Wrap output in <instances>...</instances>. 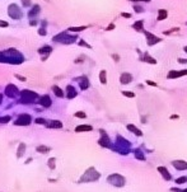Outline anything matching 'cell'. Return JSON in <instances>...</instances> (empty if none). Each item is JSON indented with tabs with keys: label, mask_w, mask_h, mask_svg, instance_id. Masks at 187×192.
<instances>
[{
	"label": "cell",
	"mask_w": 187,
	"mask_h": 192,
	"mask_svg": "<svg viewBox=\"0 0 187 192\" xmlns=\"http://www.w3.org/2000/svg\"><path fill=\"white\" fill-rule=\"evenodd\" d=\"M112 57H113V59H115L116 61H118V59H120V56H118V55H112Z\"/></svg>",
	"instance_id": "38"
},
{
	"label": "cell",
	"mask_w": 187,
	"mask_h": 192,
	"mask_svg": "<svg viewBox=\"0 0 187 192\" xmlns=\"http://www.w3.org/2000/svg\"><path fill=\"white\" fill-rule=\"evenodd\" d=\"M75 117H79V118H85L87 117V114L84 112H76L75 113Z\"/></svg>",
	"instance_id": "27"
},
{
	"label": "cell",
	"mask_w": 187,
	"mask_h": 192,
	"mask_svg": "<svg viewBox=\"0 0 187 192\" xmlns=\"http://www.w3.org/2000/svg\"><path fill=\"white\" fill-rule=\"evenodd\" d=\"M113 27H115L113 24H110V26H108V28H107V31H111V29H112Z\"/></svg>",
	"instance_id": "42"
},
{
	"label": "cell",
	"mask_w": 187,
	"mask_h": 192,
	"mask_svg": "<svg viewBox=\"0 0 187 192\" xmlns=\"http://www.w3.org/2000/svg\"><path fill=\"white\" fill-rule=\"evenodd\" d=\"M8 22H4V21H0V27H8Z\"/></svg>",
	"instance_id": "33"
},
{
	"label": "cell",
	"mask_w": 187,
	"mask_h": 192,
	"mask_svg": "<svg viewBox=\"0 0 187 192\" xmlns=\"http://www.w3.org/2000/svg\"><path fill=\"white\" fill-rule=\"evenodd\" d=\"M131 2H150V0H131Z\"/></svg>",
	"instance_id": "43"
},
{
	"label": "cell",
	"mask_w": 187,
	"mask_h": 192,
	"mask_svg": "<svg viewBox=\"0 0 187 192\" xmlns=\"http://www.w3.org/2000/svg\"><path fill=\"white\" fill-rule=\"evenodd\" d=\"M66 89H68V90H66V93H68V94H66V95H68V98H74L75 95H76V92H75V89H74L71 85H69Z\"/></svg>",
	"instance_id": "11"
},
{
	"label": "cell",
	"mask_w": 187,
	"mask_h": 192,
	"mask_svg": "<svg viewBox=\"0 0 187 192\" xmlns=\"http://www.w3.org/2000/svg\"><path fill=\"white\" fill-rule=\"evenodd\" d=\"M38 34H41V36L46 34V29H43V28H39V31H38Z\"/></svg>",
	"instance_id": "32"
},
{
	"label": "cell",
	"mask_w": 187,
	"mask_h": 192,
	"mask_svg": "<svg viewBox=\"0 0 187 192\" xmlns=\"http://www.w3.org/2000/svg\"><path fill=\"white\" fill-rule=\"evenodd\" d=\"M173 167L177 168V169H179V170L187 169V163L183 162V160H176V162H173Z\"/></svg>",
	"instance_id": "7"
},
{
	"label": "cell",
	"mask_w": 187,
	"mask_h": 192,
	"mask_svg": "<svg viewBox=\"0 0 187 192\" xmlns=\"http://www.w3.org/2000/svg\"><path fill=\"white\" fill-rule=\"evenodd\" d=\"M134 9H135V10H136V12H139V13H141V12H143V10H141V8H140V7H135V8H134Z\"/></svg>",
	"instance_id": "39"
},
{
	"label": "cell",
	"mask_w": 187,
	"mask_h": 192,
	"mask_svg": "<svg viewBox=\"0 0 187 192\" xmlns=\"http://www.w3.org/2000/svg\"><path fill=\"white\" fill-rule=\"evenodd\" d=\"M147 83H148L149 85H153V87H157V84H155V83H153V82H150V80H147Z\"/></svg>",
	"instance_id": "36"
},
{
	"label": "cell",
	"mask_w": 187,
	"mask_h": 192,
	"mask_svg": "<svg viewBox=\"0 0 187 192\" xmlns=\"http://www.w3.org/2000/svg\"><path fill=\"white\" fill-rule=\"evenodd\" d=\"M22 4L24 7H29L31 5V0H22Z\"/></svg>",
	"instance_id": "30"
},
{
	"label": "cell",
	"mask_w": 187,
	"mask_h": 192,
	"mask_svg": "<svg viewBox=\"0 0 187 192\" xmlns=\"http://www.w3.org/2000/svg\"><path fill=\"white\" fill-rule=\"evenodd\" d=\"M121 15H122L123 18H130V17H131V14H130V13H122Z\"/></svg>",
	"instance_id": "34"
},
{
	"label": "cell",
	"mask_w": 187,
	"mask_h": 192,
	"mask_svg": "<svg viewBox=\"0 0 187 192\" xmlns=\"http://www.w3.org/2000/svg\"><path fill=\"white\" fill-rule=\"evenodd\" d=\"M9 120H10V117H9V116H5V117H0V123H7Z\"/></svg>",
	"instance_id": "28"
},
{
	"label": "cell",
	"mask_w": 187,
	"mask_h": 192,
	"mask_svg": "<svg viewBox=\"0 0 187 192\" xmlns=\"http://www.w3.org/2000/svg\"><path fill=\"white\" fill-rule=\"evenodd\" d=\"M49 148L47 146H38L37 148V151H39V153H42V154H43V153H45V154H46V153H49Z\"/></svg>",
	"instance_id": "23"
},
{
	"label": "cell",
	"mask_w": 187,
	"mask_h": 192,
	"mask_svg": "<svg viewBox=\"0 0 187 192\" xmlns=\"http://www.w3.org/2000/svg\"><path fill=\"white\" fill-rule=\"evenodd\" d=\"M88 87H89V83H88V80H87V78H85L84 82L80 83V88H81V89H87Z\"/></svg>",
	"instance_id": "24"
},
{
	"label": "cell",
	"mask_w": 187,
	"mask_h": 192,
	"mask_svg": "<svg viewBox=\"0 0 187 192\" xmlns=\"http://www.w3.org/2000/svg\"><path fill=\"white\" fill-rule=\"evenodd\" d=\"M158 170L160 172V173L163 174V177H164V179H171V174L168 173V170L165 169L164 167H159L158 168Z\"/></svg>",
	"instance_id": "10"
},
{
	"label": "cell",
	"mask_w": 187,
	"mask_h": 192,
	"mask_svg": "<svg viewBox=\"0 0 187 192\" xmlns=\"http://www.w3.org/2000/svg\"><path fill=\"white\" fill-rule=\"evenodd\" d=\"M145 36H147L148 38H149V41H148V43L152 46V45H154V43H157V42H160V38H158V37H155V36H153L152 33H149V32H145Z\"/></svg>",
	"instance_id": "6"
},
{
	"label": "cell",
	"mask_w": 187,
	"mask_h": 192,
	"mask_svg": "<svg viewBox=\"0 0 187 192\" xmlns=\"http://www.w3.org/2000/svg\"><path fill=\"white\" fill-rule=\"evenodd\" d=\"M186 181H187V177H179V178H177V179H176V183L181 184V183H184Z\"/></svg>",
	"instance_id": "26"
},
{
	"label": "cell",
	"mask_w": 187,
	"mask_h": 192,
	"mask_svg": "<svg viewBox=\"0 0 187 192\" xmlns=\"http://www.w3.org/2000/svg\"><path fill=\"white\" fill-rule=\"evenodd\" d=\"M168 17V12L164 10V9H160L158 12V21H163V19H165Z\"/></svg>",
	"instance_id": "12"
},
{
	"label": "cell",
	"mask_w": 187,
	"mask_h": 192,
	"mask_svg": "<svg viewBox=\"0 0 187 192\" xmlns=\"http://www.w3.org/2000/svg\"><path fill=\"white\" fill-rule=\"evenodd\" d=\"M135 157L139 158L140 160H144V155L141 154V151H140V150H136V151H135Z\"/></svg>",
	"instance_id": "25"
},
{
	"label": "cell",
	"mask_w": 187,
	"mask_h": 192,
	"mask_svg": "<svg viewBox=\"0 0 187 192\" xmlns=\"http://www.w3.org/2000/svg\"><path fill=\"white\" fill-rule=\"evenodd\" d=\"M38 52H39V53H43V52L50 53V52H51V47H50V46H45V47H42V48H39Z\"/></svg>",
	"instance_id": "21"
},
{
	"label": "cell",
	"mask_w": 187,
	"mask_h": 192,
	"mask_svg": "<svg viewBox=\"0 0 187 192\" xmlns=\"http://www.w3.org/2000/svg\"><path fill=\"white\" fill-rule=\"evenodd\" d=\"M79 45H80V46H85V47L90 48V46H89V45H88L87 42H84V41H80V42H79Z\"/></svg>",
	"instance_id": "31"
},
{
	"label": "cell",
	"mask_w": 187,
	"mask_h": 192,
	"mask_svg": "<svg viewBox=\"0 0 187 192\" xmlns=\"http://www.w3.org/2000/svg\"><path fill=\"white\" fill-rule=\"evenodd\" d=\"M76 132H83V131H92V126L89 125H80L75 129Z\"/></svg>",
	"instance_id": "9"
},
{
	"label": "cell",
	"mask_w": 187,
	"mask_h": 192,
	"mask_svg": "<svg viewBox=\"0 0 187 192\" xmlns=\"http://www.w3.org/2000/svg\"><path fill=\"white\" fill-rule=\"evenodd\" d=\"M49 127H56V129H61L62 127V123L59 122V121H52L51 123H49Z\"/></svg>",
	"instance_id": "19"
},
{
	"label": "cell",
	"mask_w": 187,
	"mask_h": 192,
	"mask_svg": "<svg viewBox=\"0 0 187 192\" xmlns=\"http://www.w3.org/2000/svg\"><path fill=\"white\" fill-rule=\"evenodd\" d=\"M179 62L181 64H184V62H187V60L186 59H179Z\"/></svg>",
	"instance_id": "40"
},
{
	"label": "cell",
	"mask_w": 187,
	"mask_h": 192,
	"mask_svg": "<svg viewBox=\"0 0 187 192\" xmlns=\"http://www.w3.org/2000/svg\"><path fill=\"white\" fill-rule=\"evenodd\" d=\"M52 90H54V93L57 95V97H60V98H62V97H64V95H65L64 93L61 92V89H60L59 87H56V85H54V87H52Z\"/></svg>",
	"instance_id": "14"
},
{
	"label": "cell",
	"mask_w": 187,
	"mask_h": 192,
	"mask_svg": "<svg viewBox=\"0 0 187 192\" xmlns=\"http://www.w3.org/2000/svg\"><path fill=\"white\" fill-rule=\"evenodd\" d=\"M183 50H184V51H186V52H187V46H186V47H184V48H183Z\"/></svg>",
	"instance_id": "44"
},
{
	"label": "cell",
	"mask_w": 187,
	"mask_h": 192,
	"mask_svg": "<svg viewBox=\"0 0 187 192\" xmlns=\"http://www.w3.org/2000/svg\"><path fill=\"white\" fill-rule=\"evenodd\" d=\"M37 24V21H31V26H36Z\"/></svg>",
	"instance_id": "41"
},
{
	"label": "cell",
	"mask_w": 187,
	"mask_h": 192,
	"mask_svg": "<svg viewBox=\"0 0 187 192\" xmlns=\"http://www.w3.org/2000/svg\"><path fill=\"white\" fill-rule=\"evenodd\" d=\"M22 98H23L27 103H29V102H32V101H34V99L37 98V94H36L34 92H31V90L26 89V90L22 92Z\"/></svg>",
	"instance_id": "2"
},
{
	"label": "cell",
	"mask_w": 187,
	"mask_h": 192,
	"mask_svg": "<svg viewBox=\"0 0 187 192\" xmlns=\"http://www.w3.org/2000/svg\"><path fill=\"white\" fill-rule=\"evenodd\" d=\"M120 80H121L122 84H129V83L132 80V76H131V74H129V73H123V74L121 75Z\"/></svg>",
	"instance_id": "5"
},
{
	"label": "cell",
	"mask_w": 187,
	"mask_h": 192,
	"mask_svg": "<svg viewBox=\"0 0 187 192\" xmlns=\"http://www.w3.org/2000/svg\"><path fill=\"white\" fill-rule=\"evenodd\" d=\"M122 94L126 95V97H130V98H134V97H135V94L131 93V92H122Z\"/></svg>",
	"instance_id": "29"
},
{
	"label": "cell",
	"mask_w": 187,
	"mask_h": 192,
	"mask_svg": "<svg viewBox=\"0 0 187 192\" xmlns=\"http://www.w3.org/2000/svg\"><path fill=\"white\" fill-rule=\"evenodd\" d=\"M39 103L42 104V106H45V107H50V106H51V101H50V97H49V95H43V97L41 98Z\"/></svg>",
	"instance_id": "8"
},
{
	"label": "cell",
	"mask_w": 187,
	"mask_h": 192,
	"mask_svg": "<svg viewBox=\"0 0 187 192\" xmlns=\"http://www.w3.org/2000/svg\"><path fill=\"white\" fill-rule=\"evenodd\" d=\"M5 94H7V95H9L10 98L15 97V94H17V87H14V85L9 84V85L7 87V89H5Z\"/></svg>",
	"instance_id": "4"
},
{
	"label": "cell",
	"mask_w": 187,
	"mask_h": 192,
	"mask_svg": "<svg viewBox=\"0 0 187 192\" xmlns=\"http://www.w3.org/2000/svg\"><path fill=\"white\" fill-rule=\"evenodd\" d=\"M182 192H187V188H186V189H183V191H182Z\"/></svg>",
	"instance_id": "46"
},
{
	"label": "cell",
	"mask_w": 187,
	"mask_h": 192,
	"mask_svg": "<svg viewBox=\"0 0 187 192\" xmlns=\"http://www.w3.org/2000/svg\"><path fill=\"white\" fill-rule=\"evenodd\" d=\"M144 59H145L144 61H148V62H150V64H157V61H155V60L153 59V57H150V56H149L148 53L145 55V57H144Z\"/></svg>",
	"instance_id": "22"
},
{
	"label": "cell",
	"mask_w": 187,
	"mask_h": 192,
	"mask_svg": "<svg viewBox=\"0 0 187 192\" xmlns=\"http://www.w3.org/2000/svg\"><path fill=\"white\" fill-rule=\"evenodd\" d=\"M99 80H101L102 84H106L107 83V73L105 70L101 71V74H99Z\"/></svg>",
	"instance_id": "13"
},
{
	"label": "cell",
	"mask_w": 187,
	"mask_h": 192,
	"mask_svg": "<svg viewBox=\"0 0 187 192\" xmlns=\"http://www.w3.org/2000/svg\"><path fill=\"white\" fill-rule=\"evenodd\" d=\"M127 129H129V130H131L132 132H135V134H136V135L141 136V132H140V130H139L137 127H135L134 125H127Z\"/></svg>",
	"instance_id": "18"
},
{
	"label": "cell",
	"mask_w": 187,
	"mask_h": 192,
	"mask_svg": "<svg viewBox=\"0 0 187 192\" xmlns=\"http://www.w3.org/2000/svg\"><path fill=\"white\" fill-rule=\"evenodd\" d=\"M2 98H3V95H2V94H0V101H2Z\"/></svg>",
	"instance_id": "45"
},
{
	"label": "cell",
	"mask_w": 187,
	"mask_h": 192,
	"mask_svg": "<svg viewBox=\"0 0 187 192\" xmlns=\"http://www.w3.org/2000/svg\"><path fill=\"white\" fill-rule=\"evenodd\" d=\"M36 122H37V123H45V121H43L42 118H37V120H36Z\"/></svg>",
	"instance_id": "35"
},
{
	"label": "cell",
	"mask_w": 187,
	"mask_h": 192,
	"mask_svg": "<svg viewBox=\"0 0 187 192\" xmlns=\"http://www.w3.org/2000/svg\"><path fill=\"white\" fill-rule=\"evenodd\" d=\"M143 24H144V22H143V21H139V22L134 23V24H132V27H134L136 31H139V32H140V31H143V29H144V28H143Z\"/></svg>",
	"instance_id": "17"
},
{
	"label": "cell",
	"mask_w": 187,
	"mask_h": 192,
	"mask_svg": "<svg viewBox=\"0 0 187 192\" xmlns=\"http://www.w3.org/2000/svg\"><path fill=\"white\" fill-rule=\"evenodd\" d=\"M31 121H32V118H31V116L29 114H22V116H19L18 117V120L14 122L15 125H29L31 123Z\"/></svg>",
	"instance_id": "3"
},
{
	"label": "cell",
	"mask_w": 187,
	"mask_h": 192,
	"mask_svg": "<svg viewBox=\"0 0 187 192\" xmlns=\"http://www.w3.org/2000/svg\"><path fill=\"white\" fill-rule=\"evenodd\" d=\"M178 76H182L181 71H176V70H172V71L168 74V78H169V79H173V78H178Z\"/></svg>",
	"instance_id": "15"
},
{
	"label": "cell",
	"mask_w": 187,
	"mask_h": 192,
	"mask_svg": "<svg viewBox=\"0 0 187 192\" xmlns=\"http://www.w3.org/2000/svg\"><path fill=\"white\" fill-rule=\"evenodd\" d=\"M15 76H17L18 79H20L22 82H24V80H26V78H23V76H20V75H15Z\"/></svg>",
	"instance_id": "37"
},
{
	"label": "cell",
	"mask_w": 187,
	"mask_h": 192,
	"mask_svg": "<svg viewBox=\"0 0 187 192\" xmlns=\"http://www.w3.org/2000/svg\"><path fill=\"white\" fill-rule=\"evenodd\" d=\"M8 14H9V17L13 18V19H20V18H22V15H23L22 10H20L19 7L15 5V4H10V5H9Z\"/></svg>",
	"instance_id": "1"
},
{
	"label": "cell",
	"mask_w": 187,
	"mask_h": 192,
	"mask_svg": "<svg viewBox=\"0 0 187 192\" xmlns=\"http://www.w3.org/2000/svg\"><path fill=\"white\" fill-rule=\"evenodd\" d=\"M38 13H39V5H34V7H33V9H32V10L28 13V15L32 18L33 15H36V14H38Z\"/></svg>",
	"instance_id": "16"
},
{
	"label": "cell",
	"mask_w": 187,
	"mask_h": 192,
	"mask_svg": "<svg viewBox=\"0 0 187 192\" xmlns=\"http://www.w3.org/2000/svg\"><path fill=\"white\" fill-rule=\"evenodd\" d=\"M84 29H87V27H70L69 28V31L70 32H80V31H84Z\"/></svg>",
	"instance_id": "20"
}]
</instances>
